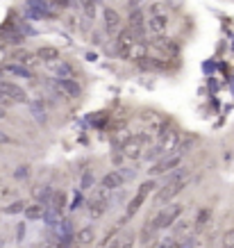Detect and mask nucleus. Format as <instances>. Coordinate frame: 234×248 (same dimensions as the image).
I'll return each mask as SVG.
<instances>
[{
    "label": "nucleus",
    "mask_w": 234,
    "mask_h": 248,
    "mask_svg": "<svg viewBox=\"0 0 234 248\" xmlns=\"http://www.w3.org/2000/svg\"><path fill=\"white\" fill-rule=\"evenodd\" d=\"M116 55L125 62H146L148 60V44L132 30H123L114 41Z\"/></svg>",
    "instance_id": "obj_1"
},
{
    "label": "nucleus",
    "mask_w": 234,
    "mask_h": 248,
    "mask_svg": "<svg viewBox=\"0 0 234 248\" xmlns=\"http://www.w3.org/2000/svg\"><path fill=\"white\" fill-rule=\"evenodd\" d=\"M180 141H182L180 130L173 128V125H168L166 130H161V132L157 135V143H155L150 151H148V155H146V157L155 159V162H159V159H164V157H171L173 153H177Z\"/></svg>",
    "instance_id": "obj_2"
},
{
    "label": "nucleus",
    "mask_w": 234,
    "mask_h": 248,
    "mask_svg": "<svg viewBox=\"0 0 234 248\" xmlns=\"http://www.w3.org/2000/svg\"><path fill=\"white\" fill-rule=\"evenodd\" d=\"M182 212H184V205H180V203H173V205H168V207H161V210L152 217V221L146 223L144 241H148V237H152V234L159 232V230L173 228L175 223L182 218Z\"/></svg>",
    "instance_id": "obj_3"
},
{
    "label": "nucleus",
    "mask_w": 234,
    "mask_h": 248,
    "mask_svg": "<svg viewBox=\"0 0 234 248\" xmlns=\"http://www.w3.org/2000/svg\"><path fill=\"white\" fill-rule=\"evenodd\" d=\"M187 182H189V171H187V169H177V171H173V173H171V178L164 182V187L157 191L155 203H157V205L171 203L175 196L182 194V189L187 187Z\"/></svg>",
    "instance_id": "obj_4"
},
{
    "label": "nucleus",
    "mask_w": 234,
    "mask_h": 248,
    "mask_svg": "<svg viewBox=\"0 0 234 248\" xmlns=\"http://www.w3.org/2000/svg\"><path fill=\"white\" fill-rule=\"evenodd\" d=\"M150 135L148 132H139V135H130V139L121 146V155L123 159H128V162H139V159H144L150 151Z\"/></svg>",
    "instance_id": "obj_5"
},
{
    "label": "nucleus",
    "mask_w": 234,
    "mask_h": 248,
    "mask_svg": "<svg viewBox=\"0 0 234 248\" xmlns=\"http://www.w3.org/2000/svg\"><path fill=\"white\" fill-rule=\"evenodd\" d=\"M87 207H89L91 218H102L107 212H109V207H112V191L100 185L98 189H93V194H91Z\"/></svg>",
    "instance_id": "obj_6"
},
{
    "label": "nucleus",
    "mask_w": 234,
    "mask_h": 248,
    "mask_svg": "<svg viewBox=\"0 0 234 248\" xmlns=\"http://www.w3.org/2000/svg\"><path fill=\"white\" fill-rule=\"evenodd\" d=\"M152 189H155V182L152 180H146L144 185H139V189H136V194L130 198V203H128V212H125V218H130V217H134L136 212L144 207V203H146V198H148V194H150Z\"/></svg>",
    "instance_id": "obj_7"
},
{
    "label": "nucleus",
    "mask_w": 234,
    "mask_h": 248,
    "mask_svg": "<svg viewBox=\"0 0 234 248\" xmlns=\"http://www.w3.org/2000/svg\"><path fill=\"white\" fill-rule=\"evenodd\" d=\"M102 23H105V30H107V34H121V25H123V18H121V14L116 12L114 7H102Z\"/></svg>",
    "instance_id": "obj_8"
},
{
    "label": "nucleus",
    "mask_w": 234,
    "mask_h": 248,
    "mask_svg": "<svg viewBox=\"0 0 234 248\" xmlns=\"http://www.w3.org/2000/svg\"><path fill=\"white\" fill-rule=\"evenodd\" d=\"M168 25H171L168 14H159V16H150V18H146V30L150 32L152 37H166Z\"/></svg>",
    "instance_id": "obj_9"
},
{
    "label": "nucleus",
    "mask_w": 234,
    "mask_h": 248,
    "mask_svg": "<svg viewBox=\"0 0 234 248\" xmlns=\"http://www.w3.org/2000/svg\"><path fill=\"white\" fill-rule=\"evenodd\" d=\"M182 164V153H173L171 157H164L155 162V166L150 169V175H161V173H168V171H177Z\"/></svg>",
    "instance_id": "obj_10"
},
{
    "label": "nucleus",
    "mask_w": 234,
    "mask_h": 248,
    "mask_svg": "<svg viewBox=\"0 0 234 248\" xmlns=\"http://www.w3.org/2000/svg\"><path fill=\"white\" fill-rule=\"evenodd\" d=\"M0 91H2V93L7 96V100H12V103H25V100H28L25 89L14 82H2V80H0Z\"/></svg>",
    "instance_id": "obj_11"
},
{
    "label": "nucleus",
    "mask_w": 234,
    "mask_h": 248,
    "mask_svg": "<svg viewBox=\"0 0 234 248\" xmlns=\"http://www.w3.org/2000/svg\"><path fill=\"white\" fill-rule=\"evenodd\" d=\"M53 5L48 0H28V9L34 18H53Z\"/></svg>",
    "instance_id": "obj_12"
},
{
    "label": "nucleus",
    "mask_w": 234,
    "mask_h": 248,
    "mask_svg": "<svg viewBox=\"0 0 234 248\" xmlns=\"http://www.w3.org/2000/svg\"><path fill=\"white\" fill-rule=\"evenodd\" d=\"M125 180H128V173H123V169H121V171H109L105 178H102L100 185L105 189H109V191H116V189H121L123 185H125Z\"/></svg>",
    "instance_id": "obj_13"
},
{
    "label": "nucleus",
    "mask_w": 234,
    "mask_h": 248,
    "mask_svg": "<svg viewBox=\"0 0 234 248\" xmlns=\"http://www.w3.org/2000/svg\"><path fill=\"white\" fill-rule=\"evenodd\" d=\"M64 210H66V194H64V191H55L53 203L48 207V214H45V217L59 218L61 214H64Z\"/></svg>",
    "instance_id": "obj_14"
},
{
    "label": "nucleus",
    "mask_w": 234,
    "mask_h": 248,
    "mask_svg": "<svg viewBox=\"0 0 234 248\" xmlns=\"http://www.w3.org/2000/svg\"><path fill=\"white\" fill-rule=\"evenodd\" d=\"M37 57L41 64H48V66H55L59 60V50L57 48H53V46H44V48H39L37 50Z\"/></svg>",
    "instance_id": "obj_15"
},
{
    "label": "nucleus",
    "mask_w": 234,
    "mask_h": 248,
    "mask_svg": "<svg viewBox=\"0 0 234 248\" xmlns=\"http://www.w3.org/2000/svg\"><path fill=\"white\" fill-rule=\"evenodd\" d=\"M55 87L61 89L68 98H77L80 96V84L75 80H61V78H55Z\"/></svg>",
    "instance_id": "obj_16"
},
{
    "label": "nucleus",
    "mask_w": 234,
    "mask_h": 248,
    "mask_svg": "<svg viewBox=\"0 0 234 248\" xmlns=\"http://www.w3.org/2000/svg\"><path fill=\"white\" fill-rule=\"evenodd\" d=\"M23 214H25V218H30V221H39V218H44L45 214H48V207H45L44 203H39V201H37V203L28 205Z\"/></svg>",
    "instance_id": "obj_17"
},
{
    "label": "nucleus",
    "mask_w": 234,
    "mask_h": 248,
    "mask_svg": "<svg viewBox=\"0 0 234 248\" xmlns=\"http://www.w3.org/2000/svg\"><path fill=\"white\" fill-rule=\"evenodd\" d=\"M152 46H155L157 50H161L164 55H177V46H175L173 39H166V37H155Z\"/></svg>",
    "instance_id": "obj_18"
},
{
    "label": "nucleus",
    "mask_w": 234,
    "mask_h": 248,
    "mask_svg": "<svg viewBox=\"0 0 234 248\" xmlns=\"http://www.w3.org/2000/svg\"><path fill=\"white\" fill-rule=\"evenodd\" d=\"M2 71H5V73H9V76L25 78V80H32V78H34V73H32L28 66H23V64H7Z\"/></svg>",
    "instance_id": "obj_19"
},
{
    "label": "nucleus",
    "mask_w": 234,
    "mask_h": 248,
    "mask_svg": "<svg viewBox=\"0 0 234 248\" xmlns=\"http://www.w3.org/2000/svg\"><path fill=\"white\" fill-rule=\"evenodd\" d=\"M53 71H55V76L61 78V80H73L75 78V71H73V66L68 62H57L53 66Z\"/></svg>",
    "instance_id": "obj_20"
},
{
    "label": "nucleus",
    "mask_w": 234,
    "mask_h": 248,
    "mask_svg": "<svg viewBox=\"0 0 234 248\" xmlns=\"http://www.w3.org/2000/svg\"><path fill=\"white\" fill-rule=\"evenodd\" d=\"M14 60L16 64H23V66H32V64H39V57L34 53H30V50H16L14 53Z\"/></svg>",
    "instance_id": "obj_21"
},
{
    "label": "nucleus",
    "mask_w": 234,
    "mask_h": 248,
    "mask_svg": "<svg viewBox=\"0 0 234 248\" xmlns=\"http://www.w3.org/2000/svg\"><path fill=\"white\" fill-rule=\"evenodd\" d=\"M182 246V241L175 237V234H166V237H161V239H157L152 246L148 248H180Z\"/></svg>",
    "instance_id": "obj_22"
},
{
    "label": "nucleus",
    "mask_w": 234,
    "mask_h": 248,
    "mask_svg": "<svg viewBox=\"0 0 234 248\" xmlns=\"http://www.w3.org/2000/svg\"><path fill=\"white\" fill-rule=\"evenodd\" d=\"M189 230H191V221H187V218H180V221H177V223L173 226V232H171V234H175V237L182 241L184 237H187V234H189Z\"/></svg>",
    "instance_id": "obj_23"
},
{
    "label": "nucleus",
    "mask_w": 234,
    "mask_h": 248,
    "mask_svg": "<svg viewBox=\"0 0 234 248\" xmlns=\"http://www.w3.org/2000/svg\"><path fill=\"white\" fill-rule=\"evenodd\" d=\"M75 241L80 244V246H87V244H91V241H93V228H91V226H84L82 230H77Z\"/></svg>",
    "instance_id": "obj_24"
},
{
    "label": "nucleus",
    "mask_w": 234,
    "mask_h": 248,
    "mask_svg": "<svg viewBox=\"0 0 234 248\" xmlns=\"http://www.w3.org/2000/svg\"><path fill=\"white\" fill-rule=\"evenodd\" d=\"M144 12H146V18H150V16H159V14H166V5L157 0V2H150Z\"/></svg>",
    "instance_id": "obj_25"
},
{
    "label": "nucleus",
    "mask_w": 234,
    "mask_h": 248,
    "mask_svg": "<svg viewBox=\"0 0 234 248\" xmlns=\"http://www.w3.org/2000/svg\"><path fill=\"white\" fill-rule=\"evenodd\" d=\"M134 241H136V237L132 232H128V234H123L121 239L114 241L112 248H134Z\"/></svg>",
    "instance_id": "obj_26"
},
{
    "label": "nucleus",
    "mask_w": 234,
    "mask_h": 248,
    "mask_svg": "<svg viewBox=\"0 0 234 248\" xmlns=\"http://www.w3.org/2000/svg\"><path fill=\"white\" fill-rule=\"evenodd\" d=\"M209 217H212V210L209 207H203V210L198 212V218H196V230H203L205 226H207V221H209Z\"/></svg>",
    "instance_id": "obj_27"
},
{
    "label": "nucleus",
    "mask_w": 234,
    "mask_h": 248,
    "mask_svg": "<svg viewBox=\"0 0 234 248\" xmlns=\"http://www.w3.org/2000/svg\"><path fill=\"white\" fill-rule=\"evenodd\" d=\"M25 207H28L25 203L16 201V203H12L9 207H5V214H21V212H25Z\"/></svg>",
    "instance_id": "obj_28"
},
{
    "label": "nucleus",
    "mask_w": 234,
    "mask_h": 248,
    "mask_svg": "<svg viewBox=\"0 0 234 248\" xmlns=\"http://www.w3.org/2000/svg\"><path fill=\"white\" fill-rule=\"evenodd\" d=\"M91 185H93V175H91V171H84L82 182H80V191H89Z\"/></svg>",
    "instance_id": "obj_29"
},
{
    "label": "nucleus",
    "mask_w": 234,
    "mask_h": 248,
    "mask_svg": "<svg viewBox=\"0 0 234 248\" xmlns=\"http://www.w3.org/2000/svg\"><path fill=\"white\" fill-rule=\"evenodd\" d=\"M223 248H234V228H230L225 234H223Z\"/></svg>",
    "instance_id": "obj_30"
},
{
    "label": "nucleus",
    "mask_w": 234,
    "mask_h": 248,
    "mask_svg": "<svg viewBox=\"0 0 234 248\" xmlns=\"http://www.w3.org/2000/svg\"><path fill=\"white\" fill-rule=\"evenodd\" d=\"M32 109H34V114H37V121L39 123H45V109L41 103H32Z\"/></svg>",
    "instance_id": "obj_31"
},
{
    "label": "nucleus",
    "mask_w": 234,
    "mask_h": 248,
    "mask_svg": "<svg viewBox=\"0 0 234 248\" xmlns=\"http://www.w3.org/2000/svg\"><path fill=\"white\" fill-rule=\"evenodd\" d=\"M48 2H50L55 9H66L68 5H71V0H48Z\"/></svg>",
    "instance_id": "obj_32"
},
{
    "label": "nucleus",
    "mask_w": 234,
    "mask_h": 248,
    "mask_svg": "<svg viewBox=\"0 0 234 248\" xmlns=\"http://www.w3.org/2000/svg\"><path fill=\"white\" fill-rule=\"evenodd\" d=\"M12 196H14L12 187H7V185H0V201H2V198H12Z\"/></svg>",
    "instance_id": "obj_33"
},
{
    "label": "nucleus",
    "mask_w": 234,
    "mask_h": 248,
    "mask_svg": "<svg viewBox=\"0 0 234 248\" xmlns=\"http://www.w3.org/2000/svg\"><path fill=\"white\" fill-rule=\"evenodd\" d=\"M28 175H30V173H28V169H18V171H16V178H28Z\"/></svg>",
    "instance_id": "obj_34"
},
{
    "label": "nucleus",
    "mask_w": 234,
    "mask_h": 248,
    "mask_svg": "<svg viewBox=\"0 0 234 248\" xmlns=\"http://www.w3.org/2000/svg\"><path fill=\"white\" fill-rule=\"evenodd\" d=\"M0 105H12V100H7V96L0 91Z\"/></svg>",
    "instance_id": "obj_35"
},
{
    "label": "nucleus",
    "mask_w": 234,
    "mask_h": 248,
    "mask_svg": "<svg viewBox=\"0 0 234 248\" xmlns=\"http://www.w3.org/2000/svg\"><path fill=\"white\" fill-rule=\"evenodd\" d=\"M2 116H5V109H2V107H0V119H2Z\"/></svg>",
    "instance_id": "obj_36"
},
{
    "label": "nucleus",
    "mask_w": 234,
    "mask_h": 248,
    "mask_svg": "<svg viewBox=\"0 0 234 248\" xmlns=\"http://www.w3.org/2000/svg\"><path fill=\"white\" fill-rule=\"evenodd\" d=\"M75 248H80V246H75Z\"/></svg>",
    "instance_id": "obj_37"
}]
</instances>
